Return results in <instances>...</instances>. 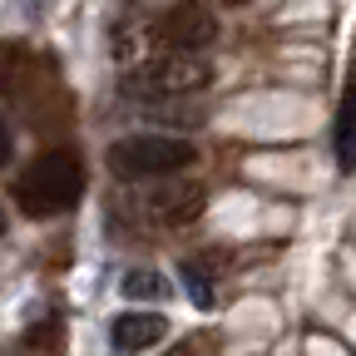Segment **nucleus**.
Wrapping results in <instances>:
<instances>
[{"mask_svg":"<svg viewBox=\"0 0 356 356\" xmlns=\"http://www.w3.org/2000/svg\"><path fill=\"white\" fill-rule=\"evenodd\" d=\"M332 149L341 173H356V70L341 89V104H337V124H332Z\"/></svg>","mask_w":356,"mask_h":356,"instance_id":"nucleus-7","label":"nucleus"},{"mask_svg":"<svg viewBox=\"0 0 356 356\" xmlns=\"http://www.w3.org/2000/svg\"><path fill=\"white\" fill-rule=\"evenodd\" d=\"M163 337H168V322L159 317V312H119L114 327H109L114 351H144V346H154Z\"/></svg>","mask_w":356,"mask_h":356,"instance_id":"nucleus-6","label":"nucleus"},{"mask_svg":"<svg viewBox=\"0 0 356 356\" xmlns=\"http://www.w3.org/2000/svg\"><path fill=\"white\" fill-rule=\"evenodd\" d=\"M119 292H124L129 302H154V297L168 292V282H163L159 273H149V267H134V273L119 277Z\"/></svg>","mask_w":356,"mask_h":356,"instance_id":"nucleus-8","label":"nucleus"},{"mask_svg":"<svg viewBox=\"0 0 356 356\" xmlns=\"http://www.w3.org/2000/svg\"><path fill=\"white\" fill-rule=\"evenodd\" d=\"M154 40L163 44V55H198L218 40V20L203 0H178L154 20Z\"/></svg>","mask_w":356,"mask_h":356,"instance_id":"nucleus-4","label":"nucleus"},{"mask_svg":"<svg viewBox=\"0 0 356 356\" xmlns=\"http://www.w3.org/2000/svg\"><path fill=\"white\" fill-rule=\"evenodd\" d=\"M0 233H6V208H0Z\"/></svg>","mask_w":356,"mask_h":356,"instance_id":"nucleus-13","label":"nucleus"},{"mask_svg":"<svg viewBox=\"0 0 356 356\" xmlns=\"http://www.w3.org/2000/svg\"><path fill=\"white\" fill-rule=\"evenodd\" d=\"M163 356H213V341L208 337H188V341H178L173 351H163Z\"/></svg>","mask_w":356,"mask_h":356,"instance_id":"nucleus-10","label":"nucleus"},{"mask_svg":"<svg viewBox=\"0 0 356 356\" xmlns=\"http://www.w3.org/2000/svg\"><path fill=\"white\" fill-rule=\"evenodd\" d=\"M213 84V65L198 55H154L134 74H124V95L134 99H184Z\"/></svg>","mask_w":356,"mask_h":356,"instance_id":"nucleus-3","label":"nucleus"},{"mask_svg":"<svg viewBox=\"0 0 356 356\" xmlns=\"http://www.w3.org/2000/svg\"><path fill=\"white\" fill-rule=\"evenodd\" d=\"M184 282H188V297H193L198 307H208V302H213V282H203V273H198L193 262H184Z\"/></svg>","mask_w":356,"mask_h":356,"instance_id":"nucleus-9","label":"nucleus"},{"mask_svg":"<svg viewBox=\"0 0 356 356\" xmlns=\"http://www.w3.org/2000/svg\"><path fill=\"white\" fill-rule=\"evenodd\" d=\"M218 6H243V0H218Z\"/></svg>","mask_w":356,"mask_h":356,"instance_id":"nucleus-12","label":"nucleus"},{"mask_svg":"<svg viewBox=\"0 0 356 356\" xmlns=\"http://www.w3.org/2000/svg\"><path fill=\"white\" fill-rule=\"evenodd\" d=\"M198 154L188 139H173V134H129L114 139L104 163L119 184H139V178H173L178 168H188Z\"/></svg>","mask_w":356,"mask_h":356,"instance_id":"nucleus-2","label":"nucleus"},{"mask_svg":"<svg viewBox=\"0 0 356 356\" xmlns=\"http://www.w3.org/2000/svg\"><path fill=\"white\" fill-rule=\"evenodd\" d=\"M203 208H208V188L184 184V178H163L149 193V222H159V228H188V222H198Z\"/></svg>","mask_w":356,"mask_h":356,"instance_id":"nucleus-5","label":"nucleus"},{"mask_svg":"<svg viewBox=\"0 0 356 356\" xmlns=\"http://www.w3.org/2000/svg\"><path fill=\"white\" fill-rule=\"evenodd\" d=\"M84 193V168L70 149H50L20 168L15 178V203L20 213L30 218H55V213H70Z\"/></svg>","mask_w":356,"mask_h":356,"instance_id":"nucleus-1","label":"nucleus"},{"mask_svg":"<svg viewBox=\"0 0 356 356\" xmlns=\"http://www.w3.org/2000/svg\"><path fill=\"white\" fill-rule=\"evenodd\" d=\"M10 149H15V144H10V119L0 114V163H10Z\"/></svg>","mask_w":356,"mask_h":356,"instance_id":"nucleus-11","label":"nucleus"}]
</instances>
